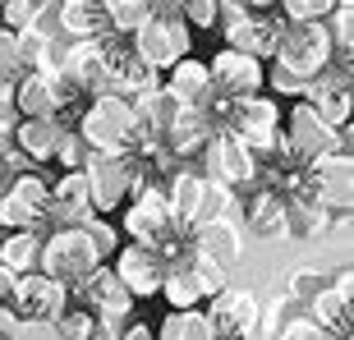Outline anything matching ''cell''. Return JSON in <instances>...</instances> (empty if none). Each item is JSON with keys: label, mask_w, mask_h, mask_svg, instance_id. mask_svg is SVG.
<instances>
[{"label": "cell", "mask_w": 354, "mask_h": 340, "mask_svg": "<svg viewBox=\"0 0 354 340\" xmlns=\"http://www.w3.org/2000/svg\"><path fill=\"white\" fill-rule=\"evenodd\" d=\"M276 336H286V340H327V331H322V322H317L313 313H290Z\"/></svg>", "instance_id": "obj_38"}, {"label": "cell", "mask_w": 354, "mask_h": 340, "mask_svg": "<svg viewBox=\"0 0 354 340\" xmlns=\"http://www.w3.org/2000/svg\"><path fill=\"white\" fill-rule=\"evenodd\" d=\"M97 262L106 258L92 249L83 225H55L51 239H41V249H37V267L46 276H55V281H65V285H79Z\"/></svg>", "instance_id": "obj_7"}, {"label": "cell", "mask_w": 354, "mask_h": 340, "mask_svg": "<svg viewBox=\"0 0 354 340\" xmlns=\"http://www.w3.org/2000/svg\"><path fill=\"white\" fill-rule=\"evenodd\" d=\"M189 272H194V281H198V290H203V299H212L221 285H230V267H221L216 258H207V253L198 249V258L189 262Z\"/></svg>", "instance_id": "obj_33"}, {"label": "cell", "mask_w": 354, "mask_h": 340, "mask_svg": "<svg viewBox=\"0 0 354 340\" xmlns=\"http://www.w3.org/2000/svg\"><path fill=\"white\" fill-rule=\"evenodd\" d=\"M37 249H41L37 230H10V235L0 239V262L10 272H32L37 267Z\"/></svg>", "instance_id": "obj_29"}, {"label": "cell", "mask_w": 354, "mask_h": 340, "mask_svg": "<svg viewBox=\"0 0 354 340\" xmlns=\"http://www.w3.org/2000/svg\"><path fill=\"white\" fill-rule=\"evenodd\" d=\"M341 143L350 147V124H345V129L327 124L304 97H295L290 115L281 111V147H286L290 157H299L304 166H308L313 157H322V152H331V147H341Z\"/></svg>", "instance_id": "obj_4"}, {"label": "cell", "mask_w": 354, "mask_h": 340, "mask_svg": "<svg viewBox=\"0 0 354 340\" xmlns=\"http://www.w3.org/2000/svg\"><path fill=\"white\" fill-rule=\"evenodd\" d=\"M308 313L322 322V331H327V336H354V327H350V322H354V299H345L331 281L322 290H313V294H308Z\"/></svg>", "instance_id": "obj_25"}, {"label": "cell", "mask_w": 354, "mask_h": 340, "mask_svg": "<svg viewBox=\"0 0 354 340\" xmlns=\"http://www.w3.org/2000/svg\"><path fill=\"white\" fill-rule=\"evenodd\" d=\"M83 230H88L92 249L102 253V258H111V253L120 249V235H115V225H111V221H102V216H97V211H92L88 221H83Z\"/></svg>", "instance_id": "obj_40"}, {"label": "cell", "mask_w": 354, "mask_h": 340, "mask_svg": "<svg viewBox=\"0 0 354 340\" xmlns=\"http://www.w3.org/2000/svg\"><path fill=\"white\" fill-rule=\"evenodd\" d=\"M14 111H19V115H55L51 74H41V69H24V74L14 79Z\"/></svg>", "instance_id": "obj_26"}, {"label": "cell", "mask_w": 354, "mask_h": 340, "mask_svg": "<svg viewBox=\"0 0 354 340\" xmlns=\"http://www.w3.org/2000/svg\"><path fill=\"white\" fill-rule=\"evenodd\" d=\"M133 46V55L143 60V65H152L161 74V69H171L180 55H189V23H184L175 10H152L143 19V23L133 28V32H124Z\"/></svg>", "instance_id": "obj_5"}, {"label": "cell", "mask_w": 354, "mask_h": 340, "mask_svg": "<svg viewBox=\"0 0 354 340\" xmlns=\"http://www.w3.org/2000/svg\"><path fill=\"white\" fill-rule=\"evenodd\" d=\"M203 175L225 189H244V184H258V157L230 129H212L203 143Z\"/></svg>", "instance_id": "obj_10"}, {"label": "cell", "mask_w": 354, "mask_h": 340, "mask_svg": "<svg viewBox=\"0 0 354 340\" xmlns=\"http://www.w3.org/2000/svg\"><path fill=\"white\" fill-rule=\"evenodd\" d=\"M41 10H46V0H0V23L5 28H28L37 23Z\"/></svg>", "instance_id": "obj_37"}, {"label": "cell", "mask_w": 354, "mask_h": 340, "mask_svg": "<svg viewBox=\"0 0 354 340\" xmlns=\"http://www.w3.org/2000/svg\"><path fill=\"white\" fill-rule=\"evenodd\" d=\"M244 10H258V14H272L276 10V0H239Z\"/></svg>", "instance_id": "obj_45"}, {"label": "cell", "mask_w": 354, "mask_h": 340, "mask_svg": "<svg viewBox=\"0 0 354 340\" xmlns=\"http://www.w3.org/2000/svg\"><path fill=\"white\" fill-rule=\"evenodd\" d=\"M244 216H249L253 239H267V244H272V239H286V193H276L272 184H263V189L249 198Z\"/></svg>", "instance_id": "obj_24"}, {"label": "cell", "mask_w": 354, "mask_h": 340, "mask_svg": "<svg viewBox=\"0 0 354 340\" xmlns=\"http://www.w3.org/2000/svg\"><path fill=\"white\" fill-rule=\"evenodd\" d=\"M258 313H263L258 294L253 290H239V285H221L207 303V322H212L216 336H239V340L258 336Z\"/></svg>", "instance_id": "obj_14"}, {"label": "cell", "mask_w": 354, "mask_h": 340, "mask_svg": "<svg viewBox=\"0 0 354 340\" xmlns=\"http://www.w3.org/2000/svg\"><path fill=\"white\" fill-rule=\"evenodd\" d=\"M65 74L83 92H106L111 88V32L106 37H74L65 55Z\"/></svg>", "instance_id": "obj_17"}, {"label": "cell", "mask_w": 354, "mask_h": 340, "mask_svg": "<svg viewBox=\"0 0 354 340\" xmlns=\"http://www.w3.org/2000/svg\"><path fill=\"white\" fill-rule=\"evenodd\" d=\"M129 211H124V230L129 239H143V244H161V239H171L175 230H189L184 221H175L171 207H166V193H161L157 184H147L138 193L124 198Z\"/></svg>", "instance_id": "obj_13"}, {"label": "cell", "mask_w": 354, "mask_h": 340, "mask_svg": "<svg viewBox=\"0 0 354 340\" xmlns=\"http://www.w3.org/2000/svg\"><path fill=\"white\" fill-rule=\"evenodd\" d=\"M14 281H19V272H10V267L0 262V299H10V294H14Z\"/></svg>", "instance_id": "obj_43"}, {"label": "cell", "mask_w": 354, "mask_h": 340, "mask_svg": "<svg viewBox=\"0 0 354 340\" xmlns=\"http://www.w3.org/2000/svg\"><path fill=\"white\" fill-rule=\"evenodd\" d=\"M336 0H276L281 19H327V10Z\"/></svg>", "instance_id": "obj_41"}, {"label": "cell", "mask_w": 354, "mask_h": 340, "mask_svg": "<svg viewBox=\"0 0 354 340\" xmlns=\"http://www.w3.org/2000/svg\"><path fill=\"white\" fill-rule=\"evenodd\" d=\"M189 235H194V244L207 258H216L221 267H235L239 258H244V235H239V225L230 221V216H207V221H198V225H189Z\"/></svg>", "instance_id": "obj_21"}, {"label": "cell", "mask_w": 354, "mask_h": 340, "mask_svg": "<svg viewBox=\"0 0 354 340\" xmlns=\"http://www.w3.org/2000/svg\"><path fill=\"white\" fill-rule=\"evenodd\" d=\"M55 336L92 340V336H97V317H92V308H69V303H65V313L55 317Z\"/></svg>", "instance_id": "obj_34"}, {"label": "cell", "mask_w": 354, "mask_h": 340, "mask_svg": "<svg viewBox=\"0 0 354 340\" xmlns=\"http://www.w3.org/2000/svg\"><path fill=\"white\" fill-rule=\"evenodd\" d=\"M60 133H65V124H60L55 115H19L14 129H10V138L32 166H46L51 152H55V143H60Z\"/></svg>", "instance_id": "obj_20"}, {"label": "cell", "mask_w": 354, "mask_h": 340, "mask_svg": "<svg viewBox=\"0 0 354 340\" xmlns=\"http://www.w3.org/2000/svg\"><path fill=\"white\" fill-rule=\"evenodd\" d=\"M207 74H212V92L235 102V97H249V92H263V60L239 46H225L216 60H207Z\"/></svg>", "instance_id": "obj_15"}, {"label": "cell", "mask_w": 354, "mask_h": 340, "mask_svg": "<svg viewBox=\"0 0 354 340\" xmlns=\"http://www.w3.org/2000/svg\"><path fill=\"white\" fill-rule=\"evenodd\" d=\"M10 303L24 317H51V322H55V317L65 313V303H69V285H65V281H55V276H46L41 267H32V272H19Z\"/></svg>", "instance_id": "obj_16"}, {"label": "cell", "mask_w": 354, "mask_h": 340, "mask_svg": "<svg viewBox=\"0 0 354 340\" xmlns=\"http://www.w3.org/2000/svg\"><path fill=\"white\" fill-rule=\"evenodd\" d=\"M88 152H92V147L88 143H83V138H79V129H74V133H60V143H55V152H51V161H55V166H60V170H83V161H88Z\"/></svg>", "instance_id": "obj_35"}, {"label": "cell", "mask_w": 354, "mask_h": 340, "mask_svg": "<svg viewBox=\"0 0 354 340\" xmlns=\"http://www.w3.org/2000/svg\"><path fill=\"white\" fill-rule=\"evenodd\" d=\"M0 184H5V152H0Z\"/></svg>", "instance_id": "obj_46"}, {"label": "cell", "mask_w": 354, "mask_h": 340, "mask_svg": "<svg viewBox=\"0 0 354 340\" xmlns=\"http://www.w3.org/2000/svg\"><path fill=\"white\" fill-rule=\"evenodd\" d=\"M60 32L69 41L74 37H106V14L97 0H60Z\"/></svg>", "instance_id": "obj_27"}, {"label": "cell", "mask_w": 354, "mask_h": 340, "mask_svg": "<svg viewBox=\"0 0 354 340\" xmlns=\"http://www.w3.org/2000/svg\"><path fill=\"white\" fill-rule=\"evenodd\" d=\"M19 308H14L10 299H0V336H14V331H19Z\"/></svg>", "instance_id": "obj_42"}, {"label": "cell", "mask_w": 354, "mask_h": 340, "mask_svg": "<svg viewBox=\"0 0 354 340\" xmlns=\"http://www.w3.org/2000/svg\"><path fill=\"white\" fill-rule=\"evenodd\" d=\"M272 60L286 69V74H295V79L308 83L313 74H322V69L336 60V41H331V32H327L322 19H286L281 32H276Z\"/></svg>", "instance_id": "obj_1"}, {"label": "cell", "mask_w": 354, "mask_h": 340, "mask_svg": "<svg viewBox=\"0 0 354 340\" xmlns=\"http://www.w3.org/2000/svg\"><path fill=\"white\" fill-rule=\"evenodd\" d=\"M24 60H19V41H14V28H5L0 23V79L5 83H14L19 74H24Z\"/></svg>", "instance_id": "obj_39"}, {"label": "cell", "mask_w": 354, "mask_h": 340, "mask_svg": "<svg viewBox=\"0 0 354 340\" xmlns=\"http://www.w3.org/2000/svg\"><path fill=\"white\" fill-rule=\"evenodd\" d=\"M115 276L124 281L133 299H152L161 290V276H166V262H161L157 244H143L133 239L129 249H115Z\"/></svg>", "instance_id": "obj_18"}, {"label": "cell", "mask_w": 354, "mask_h": 340, "mask_svg": "<svg viewBox=\"0 0 354 340\" xmlns=\"http://www.w3.org/2000/svg\"><path fill=\"white\" fill-rule=\"evenodd\" d=\"M97 5H102V14H106V28L120 32V37L133 32V28L152 14V0H97Z\"/></svg>", "instance_id": "obj_30"}, {"label": "cell", "mask_w": 354, "mask_h": 340, "mask_svg": "<svg viewBox=\"0 0 354 340\" xmlns=\"http://www.w3.org/2000/svg\"><path fill=\"white\" fill-rule=\"evenodd\" d=\"M166 207H171L175 221L198 225L203 221V207H207V175H198V170H175L171 189H166Z\"/></svg>", "instance_id": "obj_23"}, {"label": "cell", "mask_w": 354, "mask_h": 340, "mask_svg": "<svg viewBox=\"0 0 354 340\" xmlns=\"http://www.w3.org/2000/svg\"><path fill=\"white\" fill-rule=\"evenodd\" d=\"M299 193L317 198L327 211H350L354 202V161H350V147H331V152H322V157H313L308 166H304V189Z\"/></svg>", "instance_id": "obj_8"}, {"label": "cell", "mask_w": 354, "mask_h": 340, "mask_svg": "<svg viewBox=\"0 0 354 340\" xmlns=\"http://www.w3.org/2000/svg\"><path fill=\"white\" fill-rule=\"evenodd\" d=\"M166 92H171L180 106H198V111H207L212 102V74L203 60L194 55H180L171 69H166Z\"/></svg>", "instance_id": "obj_22"}, {"label": "cell", "mask_w": 354, "mask_h": 340, "mask_svg": "<svg viewBox=\"0 0 354 340\" xmlns=\"http://www.w3.org/2000/svg\"><path fill=\"white\" fill-rule=\"evenodd\" d=\"M221 120H225L221 129L235 133L253 157H267L276 147V138H281V106H276V97H263V92L235 97V102L225 106Z\"/></svg>", "instance_id": "obj_6"}, {"label": "cell", "mask_w": 354, "mask_h": 340, "mask_svg": "<svg viewBox=\"0 0 354 340\" xmlns=\"http://www.w3.org/2000/svg\"><path fill=\"white\" fill-rule=\"evenodd\" d=\"M120 336H124V340H147V336H152V327H143V322H133V327H124Z\"/></svg>", "instance_id": "obj_44"}, {"label": "cell", "mask_w": 354, "mask_h": 340, "mask_svg": "<svg viewBox=\"0 0 354 340\" xmlns=\"http://www.w3.org/2000/svg\"><path fill=\"white\" fill-rule=\"evenodd\" d=\"M157 294H166V303H171V308H194V303L203 299V290H198V281H194V272H189V267H166Z\"/></svg>", "instance_id": "obj_31"}, {"label": "cell", "mask_w": 354, "mask_h": 340, "mask_svg": "<svg viewBox=\"0 0 354 340\" xmlns=\"http://www.w3.org/2000/svg\"><path fill=\"white\" fill-rule=\"evenodd\" d=\"M74 290H79L83 308H92V317H97V336L115 340L120 331H124V322H129V313H133V294L124 290V281L115 276V267L97 262Z\"/></svg>", "instance_id": "obj_3"}, {"label": "cell", "mask_w": 354, "mask_h": 340, "mask_svg": "<svg viewBox=\"0 0 354 340\" xmlns=\"http://www.w3.org/2000/svg\"><path fill=\"white\" fill-rule=\"evenodd\" d=\"M281 14H258V10H244L239 0H221L216 10V28L225 32V46H239V51L258 55V60H272V46H276V32H281Z\"/></svg>", "instance_id": "obj_9"}, {"label": "cell", "mask_w": 354, "mask_h": 340, "mask_svg": "<svg viewBox=\"0 0 354 340\" xmlns=\"http://www.w3.org/2000/svg\"><path fill=\"white\" fill-rule=\"evenodd\" d=\"M161 340H216V331H212L207 313L203 308H171V313L161 317V327H157Z\"/></svg>", "instance_id": "obj_28"}, {"label": "cell", "mask_w": 354, "mask_h": 340, "mask_svg": "<svg viewBox=\"0 0 354 340\" xmlns=\"http://www.w3.org/2000/svg\"><path fill=\"white\" fill-rule=\"evenodd\" d=\"M83 180H88V193H92V207L97 211H115L124 207L129 198V152H88L83 161Z\"/></svg>", "instance_id": "obj_12"}, {"label": "cell", "mask_w": 354, "mask_h": 340, "mask_svg": "<svg viewBox=\"0 0 354 340\" xmlns=\"http://www.w3.org/2000/svg\"><path fill=\"white\" fill-rule=\"evenodd\" d=\"M322 23H327L331 41H336V60H350V51H354V0H336Z\"/></svg>", "instance_id": "obj_32"}, {"label": "cell", "mask_w": 354, "mask_h": 340, "mask_svg": "<svg viewBox=\"0 0 354 340\" xmlns=\"http://www.w3.org/2000/svg\"><path fill=\"white\" fill-rule=\"evenodd\" d=\"M331 281L327 267H295V272L286 276V290H290V299H308L313 290H322Z\"/></svg>", "instance_id": "obj_36"}, {"label": "cell", "mask_w": 354, "mask_h": 340, "mask_svg": "<svg viewBox=\"0 0 354 340\" xmlns=\"http://www.w3.org/2000/svg\"><path fill=\"white\" fill-rule=\"evenodd\" d=\"M92 211H97V207H92V193H88L83 170H65V175L51 184V193H46V221H55V225H83Z\"/></svg>", "instance_id": "obj_19"}, {"label": "cell", "mask_w": 354, "mask_h": 340, "mask_svg": "<svg viewBox=\"0 0 354 340\" xmlns=\"http://www.w3.org/2000/svg\"><path fill=\"white\" fill-rule=\"evenodd\" d=\"M133 102L124 92H92L88 106L79 111V138L92 147V152H129V138H133Z\"/></svg>", "instance_id": "obj_2"}, {"label": "cell", "mask_w": 354, "mask_h": 340, "mask_svg": "<svg viewBox=\"0 0 354 340\" xmlns=\"http://www.w3.org/2000/svg\"><path fill=\"white\" fill-rule=\"evenodd\" d=\"M46 193H51V184L41 180L37 170L14 175L0 189V225L5 230H37L46 221Z\"/></svg>", "instance_id": "obj_11"}]
</instances>
